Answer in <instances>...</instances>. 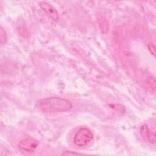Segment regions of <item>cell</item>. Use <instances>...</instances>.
<instances>
[{"label":"cell","mask_w":156,"mask_h":156,"mask_svg":"<svg viewBox=\"0 0 156 156\" xmlns=\"http://www.w3.org/2000/svg\"><path fill=\"white\" fill-rule=\"evenodd\" d=\"M147 83L149 85V86L153 88L154 90H155V79L153 77H148L147 78Z\"/></svg>","instance_id":"8"},{"label":"cell","mask_w":156,"mask_h":156,"mask_svg":"<svg viewBox=\"0 0 156 156\" xmlns=\"http://www.w3.org/2000/svg\"><path fill=\"white\" fill-rule=\"evenodd\" d=\"M62 155H83V154L76 152L74 151H65L62 153Z\"/></svg>","instance_id":"9"},{"label":"cell","mask_w":156,"mask_h":156,"mask_svg":"<svg viewBox=\"0 0 156 156\" xmlns=\"http://www.w3.org/2000/svg\"><path fill=\"white\" fill-rule=\"evenodd\" d=\"M38 106L44 112L53 113L69 111L73 108V104L65 98L53 96L40 100Z\"/></svg>","instance_id":"1"},{"label":"cell","mask_w":156,"mask_h":156,"mask_svg":"<svg viewBox=\"0 0 156 156\" xmlns=\"http://www.w3.org/2000/svg\"><path fill=\"white\" fill-rule=\"evenodd\" d=\"M148 49H149V50L150 51L151 53L154 56H155V49L154 45L152 44H149L148 45Z\"/></svg>","instance_id":"10"},{"label":"cell","mask_w":156,"mask_h":156,"mask_svg":"<svg viewBox=\"0 0 156 156\" xmlns=\"http://www.w3.org/2000/svg\"><path fill=\"white\" fill-rule=\"evenodd\" d=\"M39 5L43 12L52 20L57 21L59 19V15L57 10L50 4L46 2H40Z\"/></svg>","instance_id":"4"},{"label":"cell","mask_w":156,"mask_h":156,"mask_svg":"<svg viewBox=\"0 0 156 156\" xmlns=\"http://www.w3.org/2000/svg\"><path fill=\"white\" fill-rule=\"evenodd\" d=\"M0 36H1V42L2 44L5 43L7 41V35L5 32L4 30L2 27H1V32H0Z\"/></svg>","instance_id":"7"},{"label":"cell","mask_w":156,"mask_h":156,"mask_svg":"<svg viewBox=\"0 0 156 156\" xmlns=\"http://www.w3.org/2000/svg\"><path fill=\"white\" fill-rule=\"evenodd\" d=\"M38 141L33 138H26L20 141L18 144L20 149L25 152H33L38 146Z\"/></svg>","instance_id":"3"},{"label":"cell","mask_w":156,"mask_h":156,"mask_svg":"<svg viewBox=\"0 0 156 156\" xmlns=\"http://www.w3.org/2000/svg\"><path fill=\"white\" fill-rule=\"evenodd\" d=\"M93 138V133L87 127L80 128L74 136V144L79 147L88 145Z\"/></svg>","instance_id":"2"},{"label":"cell","mask_w":156,"mask_h":156,"mask_svg":"<svg viewBox=\"0 0 156 156\" xmlns=\"http://www.w3.org/2000/svg\"><path fill=\"white\" fill-rule=\"evenodd\" d=\"M99 25L103 34H106L108 30V23L104 17H101L99 19Z\"/></svg>","instance_id":"6"},{"label":"cell","mask_w":156,"mask_h":156,"mask_svg":"<svg viewBox=\"0 0 156 156\" xmlns=\"http://www.w3.org/2000/svg\"><path fill=\"white\" fill-rule=\"evenodd\" d=\"M140 131L141 135L145 140L152 144L155 143V133L154 132H150L147 125H143L141 127Z\"/></svg>","instance_id":"5"}]
</instances>
